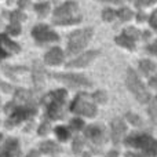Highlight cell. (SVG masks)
I'll return each instance as SVG.
<instances>
[{
  "label": "cell",
  "instance_id": "obj_1",
  "mask_svg": "<svg viewBox=\"0 0 157 157\" xmlns=\"http://www.w3.org/2000/svg\"><path fill=\"white\" fill-rule=\"evenodd\" d=\"M6 112L8 113V120L6 123L7 127H13L29 119L36 113V105L32 94L26 90H18L14 101L6 106Z\"/></svg>",
  "mask_w": 157,
  "mask_h": 157
},
{
  "label": "cell",
  "instance_id": "obj_2",
  "mask_svg": "<svg viewBox=\"0 0 157 157\" xmlns=\"http://www.w3.org/2000/svg\"><path fill=\"white\" fill-rule=\"evenodd\" d=\"M66 98H68V94L65 90L52 91L43 98L41 102L46 108V116L50 120H58L63 117V106H65Z\"/></svg>",
  "mask_w": 157,
  "mask_h": 157
},
{
  "label": "cell",
  "instance_id": "obj_3",
  "mask_svg": "<svg viewBox=\"0 0 157 157\" xmlns=\"http://www.w3.org/2000/svg\"><path fill=\"white\" fill-rule=\"evenodd\" d=\"M125 145L136 147L147 156H157V141L147 134H131L125 138Z\"/></svg>",
  "mask_w": 157,
  "mask_h": 157
},
{
  "label": "cell",
  "instance_id": "obj_4",
  "mask_svg": "<svg viewBox=\"0 0 157 157\" xmlns=\"http://www.w3.org/2000/svg\"><path fill=\"white\" fill-rule=\"evenodd\" d=\"M81 18L78 8L76 3H66L62 7H59L54 14V21L55 24H75L78 22Z\"/></svg>",
  "mask_w": 157,
  "mask_h": 157
},
{
  "label": "cell",
  "instance_id": "obj_5",
  "mask_svg": "<svg viewBox=\"0 0 157 157\" xmlns=\"http://www.w3.org/2000/svg\"><path fill=\"white\" fill-rule=\"evenodd\" d=\"M125 81H127V86H128V88H130V91L132 92V95L139 102L141 103L149 102V99H150L149 92L146 91V88H145V86L142 84V81L139 80L136 73L131 68L127 69V78H125Z\"/></svg>",
  "mask_w": 157,
  "mask_h": 157
},
{
  "label": "cell",
  "instance_id": "obj_6",
  "mask_svg": "<svg viewBox=\"0 0 157 157\" xmlns=\"http://www.w3.org/2000/svg\"><path fill=\"white\" fill-rule=\"evenodd\" d=\"M92 36L91 29H83V30H76L69 36V43H68V52L69 54H77L78 51L84 48L88 44L90 39Z\"/></svg>",
  "mask_w": 157,
  "mask_h": 157
},
{
  "label": "cell",
  "instance_id": "obj_7",
  "mask_svg": "<svg viewBox=\"0 0 157 157\" xmlns=\"http://www.w3.org/2000/svg\"><path fill=\"white\" fill-rule=\"evenodd\" d=\"M71 110L73 113L83 114V116H87V117H92L97 114V106L87 101V94H78L75 98L73 102H72Z\"/></svg>",
  "mask_w": 157,
  "mask_h": 157
},
{
  "label": "cell",
  "instance_id": "obj_8",
  "mask_svg": "<svg viewBox=\"0 0 157 157\" xmlns=\"http://www.w3.org/2000/svg\"><path fill=\"white\" fill-rule=\"evenodd\" d=\"M55 78L66 83L71 87H90L91 83L88 81V78L84 77L83 75H72V73H66V75H54Z\"/></svg>",
  "mask_w": 157,
  "mask_h": 157
},
{
  "label": "cell",
  "instance_id": "obj_9",
  "mask_svg": "<svg viewBox=\"0 0 157 157\" xmlns=\"http://www.w3.org/2000/svg\"><path fill=\"white\" fill-rule=\"evenodd\" d=\"M33 37L39 41V43H47V41H54L58 39V36L52 32L50 28L44 26V25H39L33 29Z\"/></svg>",
  "mask_w": 157,
  "mask_h": 157
},
{
  "label": "cell",
  "instance_id": "obj_10",
  "mask_svg": "<svg viewBox=\"0 0 157 157\" xmlns=\"http://www.w3.org/2000/svg\"><path fill=\"white\" fill-rule=\"evenodd\" d=\"M19 155H21V149L17 139H7L0 147V157H19Z\"/></svg>",
  "mask_w": 157,
  "mask_h": 157
},
{
  "label": "cell",
  "instance_id": "obj_11",
  "mask_svg": "<svg viewBox=\"0 0 157 157\" xmlns=\"http://www.w3.org/2000/svg\"><path fill=\"white\" fill-rule=\"evenodd\" d=\"M86 136L95 145H101L105 141V131L101 125L92 124L86 128Z\"/></svg>",
  "mask_w": 157,
  "mask_h": 157
},
{
  "label": "cell",
  "instance_id": "obj_12",
  "mask_svg": "<svg viewBox=\"0 0 157 157\" xmlns=\"http://www.w3.org/2000/svg\"><path fill=\"white\" fill-rule=\"evenodd\" d=\"M125 130L127 128H125V124L121 119H114L112 121V139L116 145H119L121 142L123 136L125 134Z\"/></svg>",
  "mask_w": 157,
  "mask_h": 157
},
{
  "label": "cell",
  "instance_id": "obj_13",
  "mask_svg": "<svg viewBox=\"0 0 157 157\" xmlns=\"http://www.w3.org/2000/svg\"><path fill=\"white\" fill-rule=\"evenodd\" d=\"M19 47L11 40H8L6 36H0V59L7 57L11 52H18Z\"/></svg>",
  "mask_w": 157,
  "mask_h": 157
},
{
  "label": "cell",
  "instance_id": "obj_14",
  "mask_svg": "<svg viewBox=\"0 0 157 157\" xmlns=\"http://www.w3.org/2000/svg\"><path fill=\"white\" fill-rule=\"evenodd\" d=\"M98 54H99L98 51H88V52H86V54H83L81 57H78V58H76V59L72 61V62H69L68 63V68H80V66L88 65V63L91 62V61L94 59Z\"/></svg>",
  "mask_w": 157,
  "mask_h": 157
},
{
  "label": "cell",
  "instance_id": "obj_15",
  "mask_svg": "<svg viewBox=\"0 0 157 157\" xmlns=\"http://www.w3.org/2000/svg\"><path fill=\"white\" fill-rule=\"evenodd\" d=\"M62 58H63V54L61 51V48L54 47V48H51L46 54V62L50 63V65H58V63L62 62Z\"/></svg>",
  "mask_w": 157,
  "mask_h": 157
},
{
  "label": "cell",
  "instance_id": "obj_16",
  "mask_svg": "<svg viewBox=\"0 0 157 157\" xmlns=\"http://www.w3.org/2000/svg\"><path fill=\"white\" fill-rule=\"evenodd\" d=\"M33 81H35L36 88H43L44 86V69L41 68L40 63L36 62L35 68H33Z\"/></svg>",
  "mask_w": 157,
  "mask_h": 157
},
{
  "label": "cell",
  "instance_id": "obj_17",
  "mask_svg": "<svg viewBox=\"0 0 157 157\" xmlns=\"http://www.w3.org/2000/svg\"><path fill=\"white\" fill-rule=\"evenodd\" d=\"M40 150L43 153H50V155H52V153L59 152V146L52 141H47V142H43V144L40 145Z\"/></svg>",
  "mask_w": 157,
  "mask_h": 157
},
{
  "label": "cell",
  "instance_id": "obj_18",
  "mask_svg": "<svg viewBox=\"0 0 157 157\" xmlns=\"http://www.w3.org/2000/svg\"><path fill=\"white\" fill-rule=\"evenodd\" d=\"M139 66H141V71L144 72L145 75H150V73H153V72L156 71V65L152 62V61H149V59L141 61Z\"/></svg>",
  "mask_w": 157,
  "mask_h": 157
},
{
  "label": "cell",
  "instance_id": "obj_19",
  "mask_svg": "<svg viewBox=\"0 0 157 157\" xmlns=\"http://www.w3.org/2000/svg\"><path fill=\"white\" fill-rule=\"evenodd\" d=\"M116 41H117L119 44H121V46L128 47V48H134V39H132V37H130V36H127V35L117 37V39H116Z\"/></svg>",
  "mask_w": 157,
  "mask_h": 157
},
{
  "label": "cell",
  "instance_id": "obj_20",
  "mask_svg": "<svg viewBox=\"0 0 157 157\" xmlns=\"http://www.w3.org/2000/svg\"><path fill=\"white\" fill-rule=\"evenodd\" d=\"M55 134H57V136L61 139V141H66V139L71 136V132H69V130L66 127H63V125L55 128Z\"/></svg>",
  "mask_w": 157,
  "mask_h": 157
},
{
  "label": "cell",
  "instance_id": "obj_21",
  "mask_svg": "<svg viewBox=\"0 0 157 157\" xmlns=\"http://www.w3.org/2000/svg\"><path fill=\"white\" fill-rule=\"evenodd\" d=\"M127 120L134 125H142V120L141 117H138V114H134V113H127L125 114Z\"/></svg>",
  "mask_w": 157,
  "mask_h": 157
},
{
  "label": "cell",
  "instance_id": "obj_22",
  "mask_svg": "<svg viewBox=\"0 0 157 157\" xmlns=\"http://www.w3.org/2000/svg\"><path fill=\"white\" fill-rule=\"evenodd\" d=\"M83 149H84L83 139H81V138H75V141H73V150H75V153L83 152Z\"/></svg>",
  "mask_w": 157,
  "mask_h": 157
},
{
  "label": "cell",
  "instance_id": "obj_23",
  "mask_svg": "<svg viewBox=\"0 0 157 157\" xmlns=\"http://www.w3.org/2000/svg\"><path fill=\"white\" fill-rule=\"evenodd\" d=\"M92 98H94V101L97 103H103L106 101V94L103 91H97L94 95H92Z\"/></svg>",
  "mask_w": 157,
  "mask_h": 157
},
{
  "label": "cell",
  "instance_id": "obj_24",
  "mask_svg": "<svg viewBox=\"0 0 157 157\" xmlns=\"http://www.w3.org/2000/svg\"><path fill=\"white\" fill-rule=\"evenodd\" d=\"M71 127L73 130H81L84 127V123L81 119H73V120H71Z\"/></svg>",
  "mask_w": 157,
  "mask_h": 157
},
{
  "label": "cell",
  "instance_id": "obj_25",
  "mask_svg": "<svg viewBox=\"0 0 157 157\" xmlns=\"http://www.w3.org/2000/svg\"><path fill=\"white\" fill-rule=\"evenodd\" d=\"M147 112H149V114H150V117H152L153 121L157 123V106L155 105V103H150Z\"/></svg>",
  "mask_w": 157,
  "mask_h": 157
},
{
  "label": "cell",
  "instance_id": "obj_26",
  "mask_svg": "<svg viewBox=\"0 0 157 157\" xmlns=\"http://www.w3.org/2000/svg\"><path fill=\"white\" fill-rule=\"evenodd\" d=\"M47 130H48V124H47V123H43L41 127L39 128V134H46Z\"/></svg>",
  "mask_w": 157,
  "mask_h": 157
},
{
  "label": "cell",
  "instance_id": "obj_27",
  "mask_svg": "<svg viewBox=\"0 0 157 157\" xmlns=\"http://www.w3.org/2000/svg\"><path fill=\"white\" fill-rule=\"evenodd\" d=\"M147 51H150L152 54H155V55H157V41L153 46H150V47H147Z\"/></svg>",
  "mask_w": 157,
  "mask_h": 157
},
{
  "label": "cell",
  "instance_id": "obj_28",
  "mask_svg": "<svg viewBox=\"0 0 157 157\" xmlns=\"http://www.w3.org/2000/svg\"><path fill=\"white\" fill-rule=\"evenodd\" d=\"M149 86L153 87V88H157V76L156 77H152L149 81Z\"/></svg>",
  "mask_w": 157,
  "mask_h": 157
},
{
  "label": "cell",
  "instance_id": "obj_29",
  "mask_svg": "<svg viewBox=\"0 0 157 157\" xmlns=\"http://www.w3.org/2000/svg\"><path fill=\"white\" fill-rule=\"evenodd\" d=\"M150 22H152V25H153V26L157 28V13H156L155 15L152 17V19H150Z\"/></svg>",
  "mask_w": 157,
  "mask_h": 157
},
{
  "label": "cell",
  "instance_id": "obj_30",
  "mask_svg": "<svg viewBox=\"0 0 157 157\" xmlns=\"http://www.w3.org/2000/svg\"><path fill=\"white\" fill-rule=\"evenodd\" d=\"M106 157H119V153L114 152V150H113V152H109V153H108V156H106Z\"/></svg>",
  "mask_w": 157,
  "mask_h": 157
},
{
  "label": "cell",
  "instance_id": "obj_31",
  "mask_svg": "<svg viewBox=\"0 0 157 157\" xmlns=\"http://www.w3.org/2000/svg\"><path fill=\"white\" fill-rule=\"evenodd\" d=\"M26 157H39V153L33 150V152H30V153H29V155H28Z\"/></svg>",
  "mask_w": 157,
  "mask_h": 157
},
{
  "label": "cell",
  "instance_id": "obj_32",
  "mask_svg": "<svg viewBox=\"0 0 157 157\" xmlns=\"http://www.w3.org/2000/svg\"><path fill=\"white\" fill-rule=\"evenodd\" d=\"M0 139H2V134H0Z\"/></svg>",
  "mask_w": 157,
  "mask_h": 157
}]
</instances>
